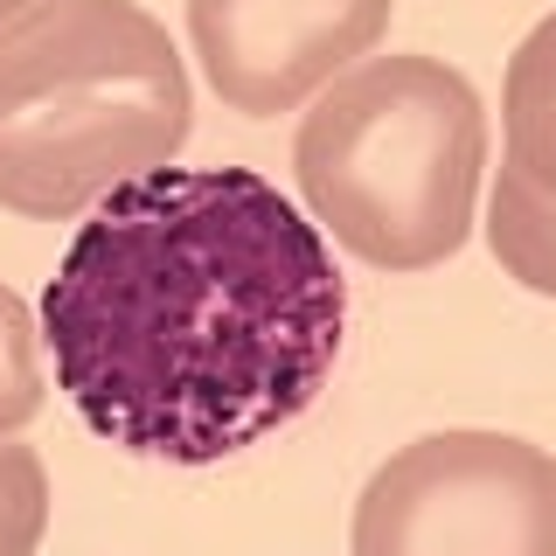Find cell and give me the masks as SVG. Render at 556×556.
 I'll use <instances>...</instances> for the list:
<instances>
[{"instance_id": "6da1fadb", "label": "cell", "mask_w": 556, "mask_h": 556, "mask_svg": "<svg viewBox=\"0 0 556 556\" xmlns=\"http://www.w3.org/2000/svg\"><path fill=\"white\" fill-rule=\"evenodd\" d=\"M348 292L327 230L251 167H161L77 223L42 292L56 390L104 445L216 466L327 390Z\"/></svg>"}, {"instance_id": "7a4b0ae2", "label": "cell", "mask_w": 556, "mask_h": 556, "mask_svg": "<svg viewBox=\"0 0 556 556\" xmlns=\"http://www.w3.org/2000/svg\"><path fill=\"white\" fill-rule=\"evenodd\" d=\"M195 84L139 0H49L0 35V208L63 223L181 161Z\"/></svg>"}, {"instance_id": "3957f363", "label": "cell", "mask_w": 556, "mask_h": 556, "mask_svg": "<svg viewBox=\"0 0 556 556\" xmlns=\"http://www.w3.org/2000/svg\"><path fill=\"white\" fill-rule=\"evenodd\" d=\"M306 216L376 271H431L473 237L486 104L439 56H362L292 139Z\"/></svg>"}, {"instance_id": "277c9868", "label": "cell", "mask_w": 556, "mask_h": 556, "mask_svg": "<svg viewBox=\"0 0 556 556\" xmlns=\"http://www.w3.org/2000/svg\"><path fill=\"white\" fill-rule=\"evenodd\" d=\"M348 556H556V459L515 431L396 445L355 501Z\"/></svg>"}, {"instance_id": "5b68a950", "label": "cell", "mask_w": 556, "mask_h": 556, "mask_svg": "<svg viewBox=\"0 0 556 556\" xmlns=\"http://www.w3.org/2000/svg\"><path fill=\"white\" fill-rule=\"evenodd\" d=\"M390 35V0H188L195 63L230 112L278 118L348 77Z\"/></svg>"}, {"instance_id": "8992f818", "label": "cell", "mask_w": 556, "mask_h": 556, "mask_svg": "<svg viewBox=\"0 0 556 556\" xmlns=\"http://www.w3.org/2000/svg\"><path fill=\"white\" fill-rule=\"evenodd\" d=\"M501 139H508V167L529 174L543 195H556V14H543L508 56Z\"/></svg>"}, {"instance_id": "52a82bcc", "label": "cell", "mask_w": 556, "mask_h": 556, "mask_svg": "<svg viewBox=\"0 0 556 556\" xmlns=\"http://www.w3.org/2000/svg\"><path fill=\"white\" fill-rule=\"evenodd\" d=\"M486 251L515 286L556 300V195H543L508 161H501L494 195H486Z\"/></svg>"}, {"instance_id": "ba28073f", "label": "cell", "mask_w": 556, "mask_h": 556, "mask_svg": "<svg viewBox=\"0 0 556 556\" xmlns=\"http://www.w3.org/2000/svg\"><path fill=\"white\" fill-rule=\"evenodd\" d=\"M42 410V320L0 286V439H14Z\"/></svg>"}, {"instance_id": "9c48e42d", "label": "cell", "mask_w": 556, "mask_h": 556, "mask_svg": "<svg viewBox=\"0 0 556 556\" xmlns=\"http://www.w3.org/2000/svg\"><path fill=\"white\" fill-rule=\"evenodd\" d=\"M49 529V466L0 439V556H35Z\"/></svg>"}, {"instance_id": "30bf717a", "label": "cell", "mask_w": 556, "mask_h": 556, "mask_svg": "<svg viewBox=\"0 0 556 556\" xmlns=\"http://www.w3.org/2000/svg\"><path fill=\"white\" fill-rule=\"evenodd\" d=\"M35 8H49V0H0V35H8L14 22H28Z\"/></svg>"}]
</instances>
